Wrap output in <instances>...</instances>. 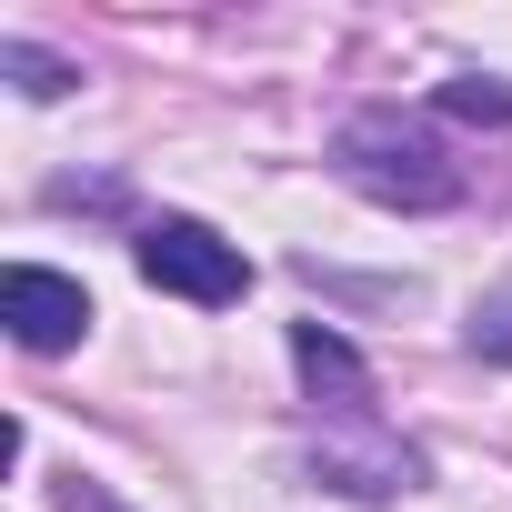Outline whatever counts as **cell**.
Wrapping results in <instances>:
<instances>
[{
  "label": "cell",
  "mask_w": 512,
  "mask_h": 512,
  "mask_svg": "<svg viewBox=\"0 0 512 512\" xmlns=\"http://www.w3.org/2000/svg\"><path fill=\"white\" fill-rule=\"evenodd\" d=\"M332 171L382 211H452L462 201V161L422 111H352L332 131Z\"/></svg>",
  "instance_id": "cell-1"
},
{
  "label": "cell",
  "mask_w": 512,
  "mask_h": 512,
  "mask_svg": "<svg viewBox=\"0 0 512 512\" xmlns=\"http://www.w3.org/2000/svg\"><path fill=\"white\" fill-rule=\"evenodd\" d=\"M131 251H141V282H151V292H181V302H241V292H251L241 241H221V231L191 221V211H161Z\"/></svg>",
  "instance_id": "cell-2"
},
{
  "label": "cell",
  "mask_w": 512,
  "mask_h": 512,
  "mask_svg": "<svg viewBox=\"0 0 512 512\" xmlns=\"http://www.w3.org/2000/svg\"><path fill=\"white\" fill-rule=\"evenodd\" d=\"M302 472L322 482V492H342V502H402V492H422V452L412 442H392V432H372V422H332L312 452H302Z\"/></svg>",
  "instance_id": "cell-3"
},
{
  "label": "cell",
  "mask_w": 512,
  "mask_h": 512,
  "mask_svg": "<svg viewBox=\"0 0 512 512\" xmlns=\"http://www.w3.org/2000/svg\"><path fill=\"white\" fill-rule=\"evenodd\" d=\"M0 322H11L21 352H71L91 332V292L71 272H41V262H11L0 272Z\"/></svg>",
  "instance_id": "cell-4"
},
{
  "label": "cell",
  "mask_w": 512,
  "mask_h": 512,
  "mask_svg": "<svg viewBox=\"0 0 512 512\" xmlns=\"http://www.w3.org/2000/svg\"><path fill=\"white\" fill-rule=\"evenodd\" d=\"M292 372H302V392H312L332 422H372V372H362V352H352L332 322H302V332H292Z\"/></svg>",
  "instance_id": "cell-5"
},
{
  "label": "cell",
  "mask_w": 512,
  "mask_h": 512,
  "mask_svg": "<svg viewBox=\"0 0 512 512\" xmlns=\"http://www.w3.org/2000/svg\"><path fill=\"white\" fill-rule=\"evenodd\" d=\"M0 71H11L21 101H61V91L81 81V61H61V51H41V41H0Z\"/></svg>",
  "instance_id": "cell-6"
},
{
  "label": "cell",
  "mask_w": 512,
  "mask_h": 512,
  "mask_svg": "<svg viewBox=\"0 0 512 512\" xmlns=\"http://www.w3.org/2000/svg\"><path fill=\"white\" fill-rule=\"evenodd\" d=\"M442 111H452V121H482V131H502V121H512V81H482V71H462V81H442Z\"/></svg>",
  "instance_id": "cell-7"
},
{
  "label": "cell",
  "mask_w": 512,
  "mask_h": 512,
  "mask_svg": "<svg viewBox=\"0 0 512 512\" xmlns=\"http://www.w3.org/2000/svg\"><path fill=\"white\" fill-rule=\"evenodd\" d=\"M472 352H482V362H512V292L472 312Z\"/></svg>",
  "instance_id": "cell-8"
},
{
  "label": "cell",
  "mask_w": 512,
  "mask_h": 512,
  "mask_svg": "<svg viewBox=\"0 0 512 512\" xmlns=\"http://www.w3.org/2000/svg\"><path fill=\"white\" fill-rule=\"evenodd\" d=\"M61 512H111V502H101V492H91V482L71 472V482H61Z\"/></svg>",
  "instance_id": "cell-9"
}]
</instances>
